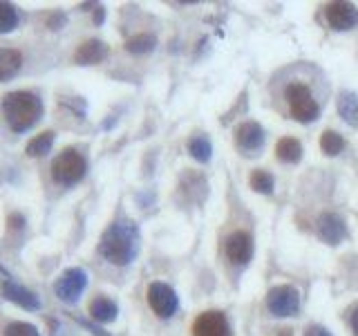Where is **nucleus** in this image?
Listing matches in <instances>:
<instances>
[{"mask_svg":"<svg viewBox=\"0 0 358 336\" xmlns=\"http://www.w3.org/2000/svg\"><path fill=\"white\" fill-rule=\"evenodd\" d=\"M148 305L161 318H170L177 312V293L166 283H152L148 287Z\"/></svg>","mask_w":358,"mask_h":336,"instance_id":"nucleus-7","label":"nucleus"},{"mask_svg":"<svg viewBox=\"0 0 358 336\" xmlns=\"http://www.w3.org/2000/svg\"><path fill=\"white\" fill-rule=\"evenodd\" d=\"M0 291H3V296L7 300L16 302V305H21L25 309H40V300L34 291L21 287L19 283L14 280H5L3 285H0Z\"/></svg>","mask_w":358,"mask_h":336,"instance_id":"nucleus-13","label":"nucleus"},{"mask_svg":"<svg viewBox=\"0 0 358 336\" xmlns=\"http://www.w3.org/2000/svg\"><path fill=\"white\" fill-rule=\"evenodd\" d=\"M155 45H157V40H155L152 34H137V36L128 38L126 49H128V52H132V54H146Z\"/></svg>","mask_w":358,"mask_h":336,"instance_id":"nucleus-23","label":"nucleus"},{"mask_svg":"<svg viewBox=\"0 0 358 336\" xmlns=\"http://www.w3.org/2000/svg\"><path fill=\"white\" fill-rule=\"evenodd\" d=\"M85 285H88V274H85L83 269L74 267V269H67V272H63L61 276H58V280L54 285V291L63 302H76L83 293Z\"/></svg>","mask_w":358,"mask_h":336,"instance_id":"nucleus-6","label":"nucleus"},{"mask_svg":"<svg viewBox=\"0 0 358 336\" xmlns=\"http://www.w3.org/2000/svg\"><path fill=\"white\" fill-rule=\"evenodd\" d=\"M19 25V12L10 3H0V34L12 32Z\"/></svg>","mask_w":358,"mask_h":336,"instance_id":"nucleus-24","label":"nucleus"},{"mask_svg":"<svg viewBox=\"0 0 358 336\" xmlns=\"http://www.w3.org/2000/svg\"><path fill=\"white\" fill-rule=\"evenodd\" d=\"M226 256L235 265H246L253 258V238L246 231H235L226 238Z\"/></svg>","mask_w":358,"mask_h":336,"instance_id":"nucleus-12","label":"nucleus"},{"mask_svg":"<svg viewBox=\"0 0 358 336\" xmlns=\"http://www.w3.org/2000/svg\"><path fill=\"white\" fill-rule=\"evenodd\" d=\"M276 157L280 159V162H287V164L300 162V157H302L300 141L294 139V137H283L276 144Z\"/></svg>","mask_w":358,"mask_h":336,"instance_id":"nucleus-15","label":"nucleus"},{"mask_svg":"<svg viewBox=\"0 0 358 336\" xmlns=\"http://www.w3.org/2000/svg\"><path fill=\"white\" fill-rule=\"evenodd\" d=\"M85 157L74 148H65L52 162V175L61 184H76L85 175Z\"/></svg>","mask_w":358,"mask_h":336,"instance_id":"nucleus-4","label":"nucleus"},{"mask_svg":"<svg viewBox=\"0 0 358 336\" xmlns=\"http://www.w3.org/2000/svg\"><path fill=\"white\" fill-rule=\"evenodd\" d=\"M251 189L255 193H262V195H271V193H274V189H276L274 175H271L269 171H262V168L253 171V175H251Z\"/></svg>","mask_w":358,"mask_h":336,"instance_id":"nucleus-19","label":"nucleus"},{"mask_svg":"<svg viewBox=\"0 0 358 336\" xmlns=\"http://www.w3.org/2000/svg\"><path fill=\"white\" fill-rule=\"evenodd\" d=\"M320 148H322V153H325V155L343 153V148H345L343 134H338L336 130H325V132H322V137H320Z\"/></svg>","mask_w":358,"mask_h":336,"instance_id":"nucleus-22","label":"nucleus"},{"mask_svg":"<svg viewBox=\"0 0 358 336\" xmlns=\"http://www.w3.org/2000/svg\"><path fill=\"white\" fill-rule=\"evenodd\" d=\"M3 115H5V119H7V123H10L12 130L23 132L38 121V117L43 115V104L34 92L16 90L5 97Z\"/></svg>","mask_w":358,"mask_h":336,"instance_id":"nucleus-2","label":"nucleus"},{"mask_svg":"<svg viewBox=\"0 0 358 336\" xmlns=\"http://www.w3.org/2000/svg\"><path fill=\"white\" fill-rule=\"evenodd\" d=\"M316 231L320 235V240L327 242V245H340V242L347 238L345 220L340 215H336V213H322L318 217Z\"/></svg>","mask_w":358,"mask_h":336,"instance_id":"nucleus-10","label":"nucleus"},{"mask_svg":"<svg viewBox=\"0 0 358 336\" xmlns=\"http://www.w3.org/2000/svg\"><path fill=\"white\" fill-rule=\"evenodd\" d=\"M193 336H231V327L222 312H204L195 318Z\"/></svg>","mask_w":358,"mask_h":336,"instance_id":"nucleus-8","label":"nucleus"},{"mask_svg":"<svg viewBox=\"0 0 358 336\" xmlns=\"http://www.w3.org/2000/svg\"><path fill=\"white\" fill-rule=\"evenodd\" d=\"M325 16H327L329 27L338 29V32L352 29V27H356V23H358V10L352 3H343V0H340V3L327 5Z\"/></svg>","mask_w":358,"mask_h":336,"instance_id":"nucleus-9","label":"nucleus"},{"mask_svg":"<svg viewBox=\"0 0 358 336\" xmlns=\"http://www.w3.org/2000/svg\"><path fill=\"white\" fill-rule=\"evenodd\" d=\"M189 153L198 159V162H208L211 153H213V146H211V141L204 137V134H195V137L189 139Z\"/></svg>","mask_w":358,"mask_h":336,"instance_id":"nucleus-21","label":"nucleus"},{"mask_svg":"<svg viewBox=\"0 0 358 336\" xmlns=\"http://www.w3.org/2000/svg\"><path fill=\"white\" fill-rule=\"evenodd\" d=\"M349 321H352V330H354V334L358 336V305L352 309V318H349Z\"/></svg>","mask_w":358,"mask_h":336,"instance_id":"nucleus-27","label":"nucleus"},{"mask_svg":"<svg viewBox=\"0 0 358 336\" xmlns=\"http://www.w3.org/2000/svg\"><path fill=\"white\" fill-rule=\"evenodd\" d=\"M338 112L349 125H356L358 128V95H354V92H340Z\"/></svg>","mask_w":358,"mask_h":336,"instance_id":"nucleus-17","label":"nucleus"},{"mask_svg":"<svg viewBox=\"0 0 358 336\" xmlns=\"http://www.w3.org/2000/svg\"><path fill=\"white\" fill-rule=\"evenodd\" d=\"M305 336H331L329 330H325L322 325H309L305 330Z\"/></svg>","mask_w":358,"mask_h":336,"instance_id":"nucleus-26","label":"nucleus"},{"mask_svg":"<svg viewBox=\"0 0 358 336\" xmlns=\"http://www.w3.org/2000/svg\"><path fill=\"white\" fill-rule=\"evenodd\" d=\"M139 233L132 222H115L104 233L99 242V251L112 265H128L137 254Z\"/></svg>","mask_w":358,"mask_h":336,"instance_id":"nucleus-1","label":"nucleus"},{"mask_svg":"<svg viewBox=\"0 0 358 336\" xmlns=\"http://www.w3.org/2000/svg\"><path fill=\"white\" fill-rule=\"evenodd\" d=\"M90 316L99 323H108L117 318V305L108 296H97L90 302Z\"/></svg>","mask_w":358,"mask_h":336,"instance_id":"nucleus-16","label":"nucleus"},{"mask_svg":"<svg viewBox=\"0 0 358 336\" xmlns=\"http://www.w3.org/2000/svg\"><path fill=\"white\" fill-rule=\"evenodd\" d=\"M5 336H40V332H38L34 325H29V323H21V321H16V323H10V325H7Z\"/></svg>","mask_w":358,"mask_h":336,"instance_id":"nucleus-25","label":"nucleus"},{"mask_svg":"<svg viewBox=\"0 0 358 336\" xmlns=\"http://www.w3.org/2000/svg\"><path fill=\"white\" fill-rule=\"evenodd\" d=\"M21 63H23L21 52H16V49H0V81L12 79L19 72Z\"/></svg>","mask_w":358,"mask_h":336,"instance_id":"nucleus-18","label":"nucleus"},{"mask_svg":"<svg viewBox=\"0 0 358 336\" xmlns=\"http://www.w3.org/2000/svg\"><path fill=\"white\" fill-rule=\"evenodd\" d=\"M54 144V132H40L38 137H34L29 144H27V155L29 157H43L52 150Z\"/></svg>","mask_w":358,"mask_h":336,"instance_id":"nucleus-20","label":"nucleus"},{"mask_svg":"<svg viewBox=\"0 0 358 336\" xmlns=\"http://www.w3.org/2000/svg\"><path fill=\"white\" fill-rule=\"evenodd\" d=\"M235 144L240 150L249 155H255L264 144V130L260 123L255 121H244L235 128Z\"/></svg>","mask_w":358,"mask_h":336,"instance_id":"nucleus-11","label":"nucleus"},{"mask_svg":"<svg viewBox=\"0 0 358 336\" xmlns=\"http://www.w3.org/2000/svg\"><path fill=\"white\" fill-rule=\"evenodd\" d=\"M108 56V45L104 40H85V43L79 45V49L74 52V61L79 65H97Z\"/></svg>","mask_w":358,"mask_h":336,"instance_id":"nucleus-14","label":"nucleus"},{"mask_svg":"<svg viewBox=\"0 0 358 336\" xmlns=\"http://www.w3.org/2000/svg\"><path fill=\"white\" fill-rule=\"evenodd\" d=\"M287 104L289 110H291V117L302 123H309L318 117L320 108L311 97V90L302 86V83H291L287 88Z\"/></svg>","mask_w":358,"mask_h":336,"instance_id":"nucleus-3","label":"nucleus"},{"mask_svg":"<svg viewBox=\"0 0 358 336\" xmlns=\"http://www.w3.org/2000/svg\"><path fill=\"white\" fill-rule=\"evenodd\" d=\"M267 307L274 316H294L300 309V293L291 285H280L269 291Z\"/></svg>","mask_w":358,"mask_h":336,"instance_id":"nucleus-5","label":"nucleus"}]
</instances>
